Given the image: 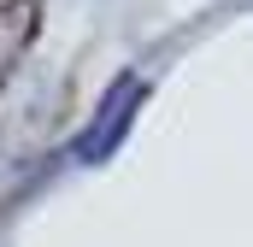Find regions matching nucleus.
Returning <instances> with one entry per match:
<instances>
[{
    "label": "nucleus",
    "mask_w": 253,
    "mask_h": 247,
    "mask_svg": "<svg viewBox=\"0 0 253 247\" xmlns=\"http://www.w3.org/2000/svg\"><path fill=\"white\" fill-rule=\"evenodd\" d=\"M135 106H141V88L135 82H112V94L100 100V112H94V124L77 135V147H71V159H83V165H94V159H106L118 141H124V129H129V118H135Z\"/></svg>",
    "instance_id": "f257e3e1"
}]
</instances>
